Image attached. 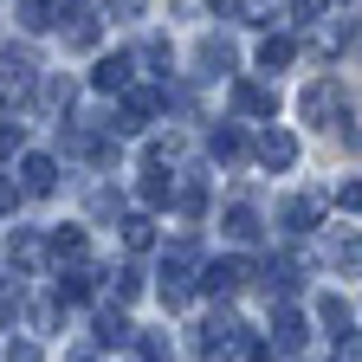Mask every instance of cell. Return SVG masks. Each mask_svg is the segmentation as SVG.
Returning <instances> with one entry per match:
<instances>
[{
	"label": "cell",
	"mask_w": 362,
	"mask_h": 362,
	"mask_svg": "<svg viewBox=\"0 0 362 362\" xmlns=\"http://www.w3.org/2000/svg\"><path fill=\"white\" fill-rule=\"evenodd\" d=\"M136 349H143V362H168V337H162V330H143V337H136Z\"/></svg>",
	"instance_id": "cb8c5ba5"
},
{
	"label": "cell",
	"mask_w": 362,
	"mask_h": 362,
	"mask_svg": "<svg viewBox=\"0 0 362 362\" xmlns=\"http://www.w3.org/2000/svg\"><path fill=\"white\" fill-rule=\"evenodd\" d=\"M240 285H246V265H240V259H214V265L201 272V291H214V298H233Z\"/></svg>",
	"instance_id": "7a4b0ae2"
},
{
	"label": "cell",
	"mask_w": 362,
	"mask_h": 362,
	"mask_svg": "<svg viewBox=\"0 0 362 362\" xmlns=\"http://www.w3.org/2000/svg\"><path fill=\"white\" fill-rule=\"evenodd\" d=\"M129 337H136V330H129V324H123V317H110V310H104V317H98V349H123V343H129Z\"/></svg>",
	"instance_id": "e0dca14e"
},
{
	"label": "cell",
	"mask_w": 362,
	"mask_h": 362,
	"mask_svg": "<svg viewBox=\"0 0 362 362\" xmlns=\"http://www.w3.org/2000/svg\"><path fill=\"white\" fill-rule=\"evenodd\" d=\"M272 349H304V317H298L291 304L272 310Z\"/></svg>",
	"instance_id": "5b68a950"
},
{
	"label": "cell",
	"mask_w": 362,
	"mask_h": 362,
	"mask_svg": "<svg viewBox=\"0 0 362 362\" xmlns=\"http://www.w3.org/2000/svg\"><path fill=\"white\" fill-rule=\"evenodd\" d=\"M156 298L168 304V310H181L194 298V285H188V265H175V259H162V285H156Z\"/></svg>",
	"instance_id": "277c9868"
},
{
	"label": "cell",
	"mask_w": 362,
	"mask_h": 362,
	"mask_svg": "<svg viewBox=\"0 0 362 362\" xmlns=\"http://www.w3.org/2000/svg\"><path fill=\"white\" fill-rule=\"evenodd\" d=\"M324 13V0H298V20H317Z\"/></svg>",
	"instance_id": "836d02e7"
},
{
	"label": "cell",
	"mask_w": 362,
	"mask_h": 362,
	"mask_svg": "<svg viewBox=\"0 0 362 362\" xmlns=\"http://www.w3.org/2000/svg\"><path fill=\"white\" fill-rule=\"evenodd\" d=\"M330 259H337V265H362V246H356L349 233H337V240H330Z\"/></svg>",
	"instance_id": "83f0119b"
},
{
	"label": "cell",
	"mask_w": 362,
	"mask_h": 362,
	"mask_svg": "<svg viewBox=\"0 0 362 362\" xmlns=\"http://www.w3.org/2000/svg\"><path fill=\"white\" fill-rule=\"evenodd\" d=\"M181 214H188V220L207 214V188H201V181H188V188H181Z\"/></svg>",
	"instance_id": "484cf974"
},
{
	"label": "cell",
	"mask_w": 362,
	"mask_h": 362,
	"mask_svg": "<svg viewBox=\"0 0 362 362\" xmlns=\"http://www.w3.org/2000/svg\"><path fill=\"white\" fill-rule=\"evenodd\" d=\"M20 26H26V33L52 26V0H20Z\"/></svg>",
	"instance_id": "7402d4cb"
},
{
	"label": "cell",
	"mask_w": 362,
	"mask_h": 362,
	"mask_svg": "<svg viewBox=\"0 0 362 362\" xmlns=\"http://www.w3.org/2000/svg\"><path fill=\"white\" fill-rule=\"evenodd\" d=\"M123 246H129V252L156 246V220H149V214H129V220H123Z\"/></svg>",
	"instance_id": "5bb4252c"
},
{
	"label": "cell",
	"mask_w": 362,
	"mask_h": 362,
	"mask_svg": "<svg viewBox=\"0 0 362 362\" xmlns=\"http://www.w3.org/2000/svg\"><path fill=\"white\" fill-rule=\"evenodd\" d=\"M110 7H123V13H143V0H110Z\"/></svg>",
	"instance_id": "e575fe53"
},
{
	"label": "cell",
	"mask_w": 362,
	"mask_h": 362,
	"mask_svg": "<svg viewBox=\"0 0 362 362\" xmlns=\"http://www.w3.org/2000/svg\"><path fill=\"white\" fill-rule=\"evenodd\" d=\"M20 143H26V129H20V123H13V117H7V129H0V149H7V156H13V149H20Z\"/></svg>",
	"instance_id": "1f68e13d"
},
{
	"label": "cell",
	"mask_w": 362,
	"mask_h": 362,
	"mask_svg": "<svg viewBox=\"0 0 362 362\" xmlns=\"http://www.w3.org/2000/svg\"><path fill=\"white\" fill-rule=\"evenodd\" d=\"M39 104H52V110L71 104V78H45V84H39Z\"/></svg>",
	"instance_id": "d4e9b609"
},
{
	"label": "cell",
	"mask_w": 362,
	"mask_h": 362,
	"mask_svg": "<svg viewBox=\"0 0 362 362\" xmlns=\"http://www.w3.org/2000/svg\"><path fill=\"white\" fill-rule=\"evenodd\" d=\"M317 324H324V337L343 343V337H349V304H343V298H324V304H317Z\"/></svg>",
	"instance_id": "4fadbf2b"
},
{
	"label": "cell",
	"mask_w": 362,
	"mask_h": 362,
	"mask_svg": "<svg viewBox=\"0 0 362 362\" xmlns=\"http://www.w3.org/2000/svg\"><path fill=\"white\" fill-rule=\"evenodd\" d=\"M220 226H226V240H259V214L252 207H226Z\"/></svg>",
	"instance_id": "9a60e30c"
},
{
	"label": "cell",
	"mask_w": 362,
	"mask_h": 362,
	"mask_svg": "<svg viewBox=\"0 0 362 362\" xmlns=\"http://www.w3.org/2000/svg\"><path fill=\"white\" fill-rule=\"evenodd\" d=\"M337 362H362V337H343L337 343Z\"/></svg>",
	"instance_id": "d6a6232c"
},
{
	"label": "cell",
	"mask_w": 362,
	"mask_h": 362,
	"mask_svg": "<svg viewBox=\"0 0 362 362\" xmlns=\"http://www.w3.org/2000/svg\"><path fill=\"white\" fill-rule=\"evenodd\" d=\"M90 279H98V272H65V279H59V304H84L90 298Z\"/></svg>",
	"instance_id": "ffe728a7"
},
{
	"label": "cell",
	"mask_w": 362,
	"mask_h": 362,
	"mask_svg": "<svg viewBox=\"0 0 362 362\" xmlns=\"http://www.w3.org/2000/svg\"><path fill=\"white\" fill-rule=\"evenodd\" d=\"M7 362H45V356H39V343L20 337V343H7Z\"/></svg>",
	"instance_id": "4dcf8cb0"
},
{
	"label": "cell",
	"mask_w": 362,
	"mask_h": 362,
	"mask_svg": "<svg viewBox=\"0 0 362 362\" xmlns=\"http://www.w3.org/2000/svg\"><path fill=\"white\" fill-rule=\"evenodd\" d=\"M39 252H45V246L26 233V226H13V240H7V265H13V272H33V265H39Z\"/></svg>",
	"instance_id": "8fae6325"
},
{
	"label": "cell",
	"mask_w": 362,
	"mask_h": 362,
	"mask_svg": "<svg viewBox=\"0 0 362 362\" xmlns=\"http://www.w3.org/2000/svg\"><path fill=\"white\" fill-rule=\"evenodd\" d=\"M337 207H343V214L362 207V181H343V188H337Z\"/></svg>",
	"instance_id": "f546056e"
},
{
	"label": "cell",
	"mask_w": 362,
	"mask_h": 362,
	"mask_svg": "<svg viewBox=\"0 0 362 362\" xmlns=\"http://www.w3.org/2000/svg\"><path fill=\"white\" fill-rule=\"evenodd\" d=\"M98 33H104L98 20H78V26L65 33V45H71V52H90V45H98Z\"/></svg>",
	"instance_id": "603a6c76"
},
{
	"label": "cell",
	"mask_w": 362,
	"mask_h": 362,
	"mask_svg": "<svg viewBox=\"0 0 362 362\" xmlns=\"http://www.w3.org/2000/svg\"><path fill=\"white\" fill-rule=\"evenodd\" d=\"M136 291H143V272H136V265H117V272H110V298H117V304H129Z\"/></svg>",
	"instance_id": "d6986e66"
},
{
	"label": "cell",
	"mask_w": 362,
	"mask_h": 362,
	"mask_svg": "<svg viewBox=\"0 0 362 362\" xmlns=\"http://www.w3.org/2000/svg\"><path fill=\"white\" fill-rule=\"evenodd\" d=\"M136 194H143V207H168L175 188H168V175H162V168H149L143 181H136Z\"/></svg>",
	"instance_id": "2e32d148"
},
{
	"label": "cell",
	"mask_w": 362,
	"mask_h": 362,
	"mask_svg": "<svg viewBox=\"0 0 362 362\" xmlns=\"http://www.w3.org/2000/svg\"><path fill=\"white\" fill-rule=\"evenodd\" d=\"M298 110H304L310 129H337V123H343V90H337V84H304Z\"/></svg>",
	"instance_id": "6da1fadb"
},
{
	"label": "cell",
	"mask_w": 362,
	"mask_h": 362,
	"mask_svg": "<svg viewBox=\"0 0 362 362\" xmlns=\"http://www.w3.org/2000/svg\"><path fill=\"white\" fill-rule=\"evenodd\" d=\"M45 246H52V259H84V233H78V226H59Z\"/></svg>",
	"instance_id": "44dd1931"
},
{
	"label": "cell",
	"mask_w": 362,
	"mask_h": 362,
	"mask_svg": "<svg viewBox=\"0 0 362 362\" xmlns=\"http://www.w3.org/2000/svg\"><path fill=\"white\" fill-rule=\"evenodd\" d=\"M129 71H136V59L129 52H110V59H98L90 84H98V90H129Z\"/></svg>",
	"instance_id": "8992f818"
},
{
	"label": "cell",
	"mask_w": 362,
	"mask_h": 362,
	"mask_svg": "<svg viewBox=\"0 0 362 362\" xmlns=\"http://www.w3.org/2000/svg\"><path fill=\"white\" fill-rule=\"evenodd\" d=\"M194 59H201L207 78H220V71H233V45H226V39H201V52H194Z\"/></svg>",
	"instance_id": "7c38bea8"
},
{
	"label": "cell",
	"mask_w": 362,
	"mask_h": 362,
	"mask_svg": "<svg viewBox=\"0 0 362 362\" xmlns=\"http://www.w3.org/2000/svg\"><path fill=\"white\" fill-rule=\"evenodd\" d=\"M233 104L246 117H272V110H279V90H272V84H233Z\"/></svg>",
	"instance_id": "30bf717a"
},
{
	"label": "cell",
	"mask_w": 362,
	"mask_h": 362,
	"mask_svg": "<svg viewBox=\"0 0 362 362\" xmlns=\"http://www.w3.org/2000/svg\"><path fill=\"white\" fill-rule=\"evenodd\" d=\"M259 162H265V168H291V162H298V143H291L285 129H265V136H259Z\"/></svg>",
	"instance_id": "9c48e42d"
},
{
	"label": "cell",
	"mask_w": 362,
	"mask_h": 362,
	"mask_svg": "<svg viewBox=\"0 0 362 362\" xmlns=\"http://www.w3.org/2000/svg\"><path fill=\"white\" fill-rule=\"evenodd\" d=\"M156 104H162L156 90H136V84H129V90H123V123H117V129H143V123L156 117Z\"/></svg>",
	"instance_id": "ba28073f"
},
{
	"label": "cell",
	"mask_w": 362,
	"mask_h": 362,
	"mask_svg": "<svg viewBox=\"0 0 362 362\" xmlns=\"http://www.w3.org/2000/svg\"><path fill=\"white\" fill-rule=\"evenodd\" d=\"M291 59H298V45H291V39H265V45H259V65H265V71H285Z\"/></svg>",
	"instance_id": "ac0fdd59"
},
{
	"label": "cell",
	"mask_w": 362,
	"mask_h": 362,
	"mask_svg": "<svg viewBox=\"0 0 362 362\" xmlns=\"http://www.w3.org/2000/svg\"><path fill=\"white\" fill-rule=\"evenodd\" d=\"M272 13H279L272 0H240V20H246V26H272Z\"/></svg>",
	"instance_id": "4316f807"
},
{
	"label": "cell",
	"mask_w": 362,
	"mask_h": 362,
	"mask_svg": "<svg viewBox=\"0 0 362 362\" xmlns=\"http://www.w3.org/2000/svg\"><path fill=\"white\" fill-rule=\"evenodd\" d=\"M317 207H324L317 194H291V201L279 207V220H285V233H310V226H317Z\"/></svg>",
	"instance_id": "52a82bcc"
},
{
	"label": "cell",
	"mask_w": 362,
	"mask_h": 362,
	"mask_svg": "<svg viewBox=\"0 0 362 362\" xmlns=\"http://www.w3.org/2000/svg\"><path fill=\"white\" fill-rule=\"evenodd\" d=\"M20 188H26V194H52V188H59V162H52V156H26V162H20Z\"/></svg>",
	"instance_id": "3957f363"
},
{
	"label": "cell",
	"mask_w": 362,
	"mask_h": 362,
	"mask_svg": "<svg viewBox=\"0 0 362 362\" xmlns=\"http://www.w3.org/2000/svg\"><path fill=\"white\" fill-rule=\"evenodd\" d=\"M214 156L233 162V156H240V129H214Z\"/></svg>",
	"instance_id": "f1b7e54d"
}]
</instances>
